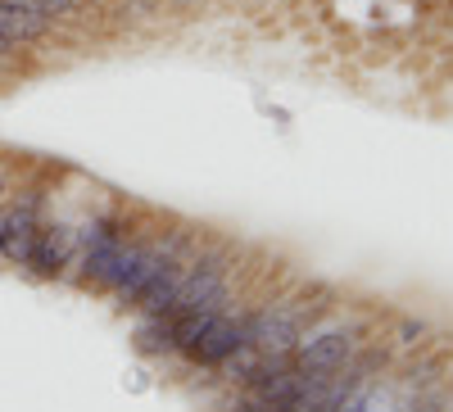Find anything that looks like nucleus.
<instances>
[{
    "label": "nucleus",
    "instance_id": "20e7f679",
    "mask_svg": "<svg viewBox=\"0 0 453 412\" xmlns=\"http://www.w3.org/2000/svg\"><path fill=\"white\" fill-rule=\"evenodd\" d=\"M73 258H78V240H73V227L68 222H55V217H42V227L32 236V249H27V272L42 277V281H59Z\"/></svg>",
    "mask_w": 453,
    "mask_h": 412
},
{
    "label": "nucleus",
    "instance_id": "423d86ee",
    "mask_svg": "<svg viewBox=\"0 0 453 412\" xmlns=\"http://www.w3.org/2000/svg\"><path fill=\"white\" fill-rule=\"evenodd\" d=\"M132 340H136V349H141L145 358H168V354H173V322H168V317H145V313H141V322H136V331H132Z\"/></svg>",
    "mask_w": 453,
    "mask_h": 412
},
{
    "label": "nucleus",
    "instance_id": "6e6552de",
    "mask_svg": "<svg viewBox=\"0 0 453 412\" xmlns=\"http://www.w3.org/2000/svg\"><path fill=\"white\" fill-rule=\"evenodd\" d=\"M36 5H42L50 19H59V14H73V10H82L87 0H36Z\"/></svg>",
    "mask_w": 453,
    "mask_h": 412
},
{
    "label": "nucleus",
    "instance_id": "7ed1b4c3",
    "mask_svg": "<svg viewBox=\"0 0 453 412\" xmlns=\"http://www.w3.org/2000/svg\"><path fill=\"white\" fill-rule=\"evenodd\" d=\"M245 345H250V313L226 309V313H218L213 326L200 335V345L186 354V362H196L200 371H222Z\"/></svg>",
    "mask_w": 453,
    "mask_h": 412
},
{
    "label": "nucleus",
    "instance_id": "f03ea898",
    "mask_svg": "<svg viewBox=\"0 0 453 412\" xmlns=\"http://www.w3.org/2000/svg\"><path fill=\"white\" fill-rule=\"evenodd\" d=\"M363 335H367V322H335V326H313L304 340L290 349V362L299 371H340L358 349H363Z\"/></svg>",
    "mask_w": 453,
    "mask_h": 412
},
{
    "label": "nucleus",
    "instance_id": "9b49d317",
    "mask_svg": "<svg viewBox=\"0 0 453 412\" xmlns=\"http://www.w3.org/2000/svg\"><path fill=\"white\" fill-rule=\"evenodd\" d=\"M10 55H14V46L5 42V36H0V59H10Z\"/></svg>",
    "mask_w": 453,
    "mask_h": 412
},
{
    "label": "nucleus",
    "instance_id": "f257e3e1",
    "mask_svg": "<svg viewBox=\"0 0 453 412\" xmlns=\"http://www.w3.org/2000/svg\"><path fill=\"white\" fill-rule=\"evenodd\" d=\"M331 304H309L304 299H277V304H263L250 313V345L258 354H290L304 335L318 326V317Z\"/></svg>",
    "mask_w": 453,
    "mask_h": 412
},
{
    "label": "nucleus",
    "instance_id": "f8f14e48",
    "mask_svg": "<svg viewBox=\"0 0 453 412\" xmlns=\"http://www.w3.org/2000/svg\"><path fill=\"white\" fill-rule=\"evenodd\" d=\"M0 195H5V172H0Z\"/></svg>",
    "mask_w": 453,
    "mask_h": 412
},
{
    "label": "nucleus",
    "instance_id": "39448f33",
    "mask_svg": "<svg viewBox=\"0 0 453 412\" xmlns=\"http://www.w3.org/2000/svg\"><path fill=\"white\" fill-rule=\"evenodd\" d=\"M50 27H55V19L36 5V0H0V36H5L14 50L36 46Z\"/></svg>",
    "mask_w": 453,
    "mask_h": 412
},
{
    "label": "nucleus",
    "instance_id": "9d476101",
    "mask_svg": "<svg viewBox=\"0 0 453 412\" xmlns=\"http://www.w3.org/2000/svg\"><path fill=\"white\" fill-rule=\"evenodd\" d=\"M173 10H200V5H209V0H168Z\"/></svg>",
    "mask_w": 453,
    "mask_h": 412
},
{
    "label": "nucleus",
    "instance_id": "1a4fd4ad",
    "mask_svg": "<svg viewBox=\"0 0 453 412\" xmlns=\"http://www.w3.org/2000/svg\"><path fill=\"white\" fill-rule=\"evenodd\" d=\"M5 236H10V204H0V245H5Z\"/></svg>",
    "mask_w": 453,
    "mask_h": 412
},
{
    "label": "nucleus",
    "instance_id": "0eeeda50",
    "mask_svg": "<svg viewBox=\"0 0 453 412\" xmlns=\"http://www.w3.org/2000/svg\"><path fill=\"white\" fill-rule=\"evenodd\" d=\"M426 335H431V326H426L422 317H403V322L395 326V340H399L403 349H412V345H426Z\"/></svg>",
    "mask_w": 453,
    "mask_h": 412
}]
</instances>
